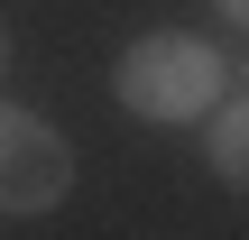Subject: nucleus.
Returning <instances> with one entry per match:
<instances>
[{
	"label": "nucleus",
	"instance_id": "1",
	"mask_svg": "<svg viewBox=\"0 0 249 240\" xmlns=\"http://www.w3.org/2000/svg\"><path fill=\"white\" fill-rule=\"evenodd\" d=\"M231 83H240V55H213L194 28H148V37H129L120 65H111V92H120L148 129H194Z\"/></svg>",
	"mask_w": 249,
	"mask_h": 240
},
{
	"label": "nucleus",
	"instance_id": "2",
	"mask_svg": "<svg viewBox=\"0 0 249 240\" xmlns=\"http://www.w3.org/2000/svg\"><path fill=\"white\" fill-rule=\"evenodd\" d=\"M65 185H74V148H65V129L37 120V111H18V102H0V213H9V222L55 213Z\"/></svg>",
	"mask_w": 249,
	"mask_h": 240
},
{
	"label": "nucleus",
	"instance_id": "3",
	"mask_svg": "<svg viewBox=\"0 0 249 240\" xmlns=\"http://www.w3.org/2000/svg\"><path fill=\"white\" fill-rule=\"evenodd\" d=\"M203 157H213L222 185H240V176H249V111H240V83L203 111Z\"/></svg>",
	"mask_w": 249,
	"mask_h": 240
},
{
	"label": "nucleus",
	"instance_id": "4",
	"mask_svg": "<svg viewBox=\"0 0 249 240\" xmlns=\"http://www.w3.org/2000/svg\"><path fill=\"white\" fill-rule=\"evenodd\" d=\"M213 9H222V28H240V18H249V0H213Z\"/></svg>",
	"mask_w": 249,
	"mask_h": 240
},
{
	"label": "nucleus",
	"instance_id": "5",
	"mask_svg": "<svg viewBox=\"0 0 249 240\" xmlns=\"http://www.w3.org/2000/svg\"><path fill=\"white\" fill-rule=\"evenodd\" d=\"M0 74H9V37H0Z\"/></svg>",
	"mask_w": 249,
	"mask_h": 240
}]
</instances>
